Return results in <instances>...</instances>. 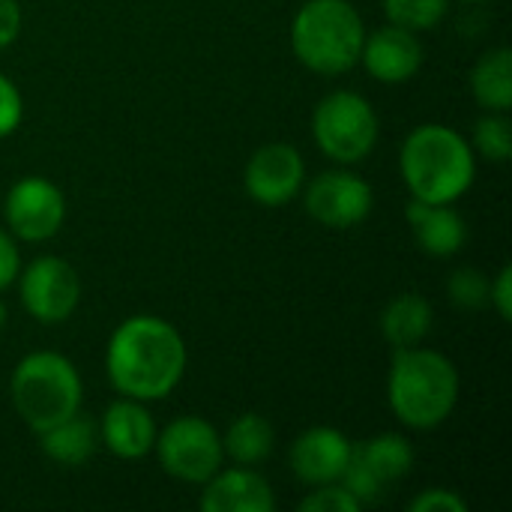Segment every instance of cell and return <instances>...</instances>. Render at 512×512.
Masks as SVG:
<instances>
[{"mask_svg": "<svg viewBox=\"0 0 512 512\" xmlns=\"http://www.w3.org/2000/svg\"><path fill=\"white\" fill-rule=\"evenodd\" d=\"M189 351L180 330L159 315H132L105 345V372L120 396L138 402L168 399L186 375Z\"/></svg>", "mask_w": 512, "mask_h": 512, "instance_id": "6da1fadb", "label": "cell"}, {"mask_svg": "<svg viewBox=\"0 0 512 512\" xmlns=\"http://www.w3.org/2000/svg\"><path fill=\"white\" fill-rule=\"evenodd\" d=\"M462 378L456 363L435 348H396L387 375V402L408 429L429 432L450 420L459 405Z\"/></svg>", "mask_w": 512, "mask_h": 512, "instance_id": "7a4b0ae2", "label": "cell"}, {"mask_svg": "<svg viewBox=\"0 0 512 512\" xmlns=\"http://www.w3.org/2000/svg\"><path fill=\"white\" fill-rule=\"evenodd\" d=\"M399 171L411 198L456 204L477 180V153L459 129L423 123L405 135Z\"/></svg>", "mask_w": 512, "mask_h": 512, "instance_id": "3957f363", "label": "cell"}, {"mask_svg": "<svg viewBox=\"0 0 512 512\" xmlns=\"http://www.w3.org/2000/svg\"><path fill=\"white\" fill-rule=\"evenodd\" d=\"M363 15L351 0H306L291 21L294 57L318 75H345L360 63Z\"/></svg>", "mask_w": 512, "mask_h": 512, "instance_id": "277c9868", "label": "cell"}, {"mask_svg": "<svg viewBox=\"0 0 512 512\" xmlns=\"http://www.w3.org/2000/svg\"><path fill=\"white\" fill-rule=\"evenodd\" d=\"M84 384L75 363L57 351H33L18 360L9 378V399L21 423L42 435L81 411Z\"/></svg>", "mask_w": 512, "mask_h": 512, "instance_id": "5b68a950", "label": "cell"}, {"mask_svg": "<svg viewBox=\"0 0 512 512\" xmlns=\"http://www.w3.org/2000/svg\"><path fill=\"white\" fill-rule=\"evenodd\" d=\"M378 135L381 120L372 102L354 90H333L312 111V138L318 150L339 165L363 162L375 150Z\"/></svg>", "mask_w": 512, "mask_h": 512, "instance_id": "8992f818", "label": "cell"}, {"mask_svg": "<svg viewBox=\"0 0 512 512\" xmlns=\"http://www.w3.org/2000/svg\"><path fill=\"white\" fill-rule=\"evenodd\" d=\"M153 450L168 477L192 486H204L225 465L219 429L198 414H183L171 420L156 435Z\"/></svg>", "mask_w": 512, "mask_h": 512, "instance_id": "52a82bcc", "label": "cell"}, {"mask_svg": "<svg viewBox=\"0 0 512 512\" xmlns=\"http://www.w3.org/2000/svg\"><path fill=\"white\" fill-rule=\"evenodd\" d=\"M414 468V444L399 432H381L351 447V459L339 483L366 507L384 498V492L402 483Z\"/></svg>", "mask_w": 512, "mask_h": 512, "instance_id": "ba28073f", "label": "cell"}, {"mask_svg": "<svg viewBox=\"0 0 512 512\" xmlns=\"http://www.w3.org/2000/svg\"><path fill=\"white\" fill-rule=\"evenodd\" d=\"M15 282L24 312L39 324H63L81 303V276L57 255L33 258L27 267H21Z\"/></svg>", "mask_w": 512, "mask_h": 512, "instance_id": "9c48e42d", "label": "cell"}, {"mask_svg": "<svg viewBox=\"0 0 512 512\" xmlns=\"http://www.w3.org/2000/svg\"><path fill=\"white\" fill-rule=\"evenodd\" d=\"M3 219H6V231L15 240L45 243L63 228V219H66L63 189L39 174L21 177L6 192Z\"/></svg>", "mask_w": 512, "mask_h": 512, "instance_id": "30bf717a", "label": "cell"}, {"mask_svg": "<svg viewBox=\"0 0 512 512\" xmlns=\"http://www.w3.org/2000/svg\"><path fill=\"white\" fill-rule=\"evenodd\" d=\"M303 204H306V213L318 225L345 231V228L360 225L372 213L375 192L360 174L336 168V171H324L309 180V186L303 192Z\"/></svg>", "mask_w": 512, "mask_h": 512, "instance_id": "8fae6325", "label": "cell"}, {"mask_svg": "<svg viewBox=\"0 0 512 512\" xmlns=\"http://www.w3.org/2000/svg\"><path fill=\"white\" fill-rule=\"evenodd\" d=\"M249 198L261 207H285L306 186V162L294 144L273 141L258 147L243 171Z\"/></svg>", "mask_w": 512, "mask_h": 512, "instance_id": "7c38bea8", "label": "cell"}, {"mask_svg": "<svg viewBox=\"0 0 512 512\" xmlns=\"http://www.w3.org/2000/svg\"><path fill=\"white\" fill-rule=\"evenodd\" d=\"M351 447L354 441L345 432L333 426H312L291 444V453H288L291 474L309 489L339 483L351 459Z\"/></svg>", "mask_w": 512, "mask_h": 512, "instance_id": "4fadbf2b", "label": "cell"}, {"mask_svg": "<svg viewBox=\"0 0 512 512\" xmlns=\"http://www.w3.org/2000/svg\"><path fill=\"white\" fill-rule=\"evenodd\" d=\"M360 63L381 84H405L423 66V42L417 33L387 21L384 27L366 33Z\"/></svg>", "mask_w": 512, "mask_h": 512, "instance_id": "5bb4252c", "label": "cell"}, {"mask_svg": "<svg viewBox=\"0 0 512 512\" xmlns=\"http://www.w3.org/2000/svg\"><path fill=\"white\" fill-rule=\"evenodd\" d=\"M156 435L159 429H156L153 414L147 411V402H138L129 396H120L117 402H111L99 423V441L117 459H126V462L150 456Z\"/></svg>", "mask_w": 512, "mask_h": 512, "instance_id": "9a60e30c", "label": "cell"}, {"mask_svg": "<svg viewBox=\"0 0 512 512\" xmlns=\"http://www.w3.org/2000/svg\"><path fill=\"white\" fill-rule=\"evenodd\" d=\"M198 507L204 512H273L276 495L255 468L237 465L219 468L204 483Z\"/></svg>", "mask_w": 512, "mask_h": 512, "instance_id": "2e32d148", "label": "cell"}, {"mask_svg": "<svg viewBox=\"0 0 512 512\" xmlns=\"http://www.w3.org/2000/svg\"><path fill=\"white\" fill-rule=\"evenodd\" d=\"M405 219L417 246L429 258H453L468 240V225L453 204H432V201L411 198L405 207Z\"/></svg>", "mask_w": 512, "mask_h": 512, "instance_id": "e0dca14e", "label": "cell"}, {"mask_svg": "<svg viewBox=\"0 0 512 512\" xmlns=\"http://www.w3.org/2000/svg\"><path fill=\"white\" fill-rule=\"evenodd\" d=\"M432 321H435L432 303L417 291H405V294H396L384 306L381 336L393 351L396 348H414V345H423V339L432 330Z\"/></svg>", "mask_w": 512, "mask_h": 512, "instance_id": "ac0fdd59", "label": "cell"}, {"mask_svg": "<svg viewBox=\"0 0 512 512\" xmlns=\"http://www.w3.org/2000/svg\"><path fill=\"white\" fill-rule=\"evenodd\" d=\"M39 447L54 465L81 468L93 459V453L99 447V426L78 411V414L60 420L57 426L45 429L39 435Z\"/></svg>", "mask_w": 512, "mask_h": 512, "instance_id": "d6986e66", "label": "cell"}, {"mask_svg": "<svg viewBox=\"0 0 512 512\" xmlns=\"http://www.w3.org/2000/svg\"><path fill=\"white\" fill-rule=\"evenodd\" d=\"M471 93L483 111L510 114L512 108V51L507 45L486 51L471 69Z\"/></svg>", "mask_w": 512, "mask_h": 512, "instance_id": "ffe728a7", "label": "cell"}, {"mask_svg": "<svg viewBox=\"0 0 512 512\" xmlns=\"http://www.w3.org/2000/svg\"><path fill=\"white\" fill-rule=\"evenodd\" d=\"M276 447V429L261 414H240L222 435V450L234 465L255 468L270 459Z\"/></svg>", "mask_w": 512, "mask_h": 512, "instance_id": "44dd1931", "label": "cell"}, {"mask_svg": "<svg viewBox=\"0 0 512 512\" xmlns=\"http://www.w3.org/2000/svg\"><path fill=\"white\" fill-rule=\"evenodd\" d=\"M381 9L390 24L405 27L411 33H423L444 21L450 0H381Z\"/></svg>", "mask_w": 512, "mask_h": 512, "instance_id": "7402d4cb", "label": "cell"}, {"mask_svg": "<svg viewBox=\"0 0 512 512\" xmlns=\"http://www.w3.org/2000/svg\"><path fill=\"white\" fill-rule=\"evenodd\" d=\"M474 153H480L489 162H510L512 159V123L510 114L501 111H486L474 123V138H471Z\"/></svg>", "mask_w": 512, "mask_h": 512, "instance_id": "603a6c76", "label": "cell"}, {"mask_svg": "<svg viewBox=\"0 0 512 512\" xmlns=\"http://www.w3.org/2000/svg\"><path fill=\"white\" fill-rule=\"evenodd\" d=\"M489 282L483 270L477 267H459L447 279V297L456 309L462 312H477L489 306Z\"/></svg>", "mask_w": 512, "mask_h": 512, "instance_id": "cb8c5ba5", "label": "cell"}, {"mask_svg": "<svg viewBox=\"0 0 512 512\" xmlns=\"http://www.w3.org/2000/svg\"><path fill=\"white\" fill-rule=\"evenodd\" d=\"M303 512H360L363 504L342 486V483H327V486H312V492L300 501Z\"/></svg>", "mask_w": 512, "mask_h": 512, "instance_id": "d4e9b609", "label": "cell"}, {"mask_svg": "<svg viewBox=\"0 0 512 512\" xmlns=\"http://www.w3.org/2000/svg\"><path fill=\"white\" fill-rule=\"evenodd\" d=\"M24 117V99L21 90L15 87V81L9 75L0 72V138H9Z\"/></svg>", "mask_w": 512, "mask_h": 512, "instance_id": "484cf974", "label": "cell"}, {"mask_svg": "<svg viewBox=\"0 0 512 512\" xmlns=\"http://www.w3.org/2000/svg\"><path fill=\"white\" fill-rule=\"evenodd\" d=\"M411 512H468V501L456 495L453 489H423L411 504Z\"/></svg>", "mask_w": 512, "mask_h": 512, "instance_id": "4316f807", "label": "cell"}, {"mask_svg": "<svg viewBox=\"0 0 512 512\" xmlns=\"http://www.w3.org/2000/svg\"><path fill=\"white\" fill-rule=\"evenodd\" d=\"M489 306L498 312L501 321H510L512 318V267L504 264L498 270V276L489 282Z\"/></svg>", "mask_w": 512, "mask_h": 512, "instance_id": "83f0119b", "label": "cell"}, {"mask_svg": "<svg viewBox=\"0 0 512 512\" xmlns=\"http://www.w3.org/2000/svg\"><path fill=\"white\" fill-rule=\"evenodd\" d=\"M18 273H21V255H18L15 237L6 228H0V294L9 285H15Z\"/></svg>", "mask_w": 512, "mask_h": 512, "instance_id": "f1b7e54d", "label": "cell"}, {"mask_svg": "<svg viewBox=\"0 0 512 512\" xmlns=\"http://www.w3.org/2000/svg\"><path fill=\"white\" fill-rule=\"evenodd\" d=\"M21 33V6L18 0H0V51L9 48Z\"/></svg>", "mask_w": 512, "mask_h": 512, "instance_id": "f546056e", "label": "cell"}, {"mask_svg": "<svg viewBox=\"0 0 512 512\" xmlns=\"http://www.w3.org/2000/svg\"><path fill=\"white\" fill-rule=\"evenodd\" d=\"M6 321H9V309H6V303L0 300V330L6 327Z\"/></svg>", "mask_w": 512, "mask_h": 512, "instance_id": "4dcf8cb0", "label": "cell"}, {"mask_svg": "<svg viewBox=\"0 0 512 512\" xmlns=\"http://www.w3.org/2000/svg\"><path fill=\"white\" fill-rule=\"evenodd\" d=\"M474 3H486V0H474Z\"/></svg>", "mask_w": 512, "mask_h": 512, "instance_id": "1f68e13d", "label": "cell"}]
</instances>
